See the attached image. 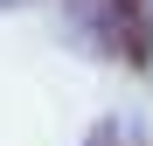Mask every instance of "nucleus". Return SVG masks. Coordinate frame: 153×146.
Segmentation results:
<instances>
[{
  "instance_id": "obj_1",
  "label": "nucleus",
  "mask_w": 153,
  "mask_h": 146,
  "mask_svg": "<svg viewBox=\"0 0 153 146\" xmlns=\"http://www.w3.org/2000/svg\"><path fill=\"white\" fill-rule=\"evenodd\" d=\"M84 28H97V49L118 63L146 70L153 63V0H84Z\"/></svg>"
},
{
  "instance_id": "obj_2",
  "label": "nucleus",
  "mask_w": 153,
  "mask_h": 146,
  "mask_svg": "<svg viewBox=\"0 0 153 146\" xmlns=\"http://www.w3.org/2000/svg\"><path fill=\"white\" fill-rule=\"evenodd\" d=\"M91 146H118V132H111V125H97V132H91Z\"/></svg>"
}]
</instances>
